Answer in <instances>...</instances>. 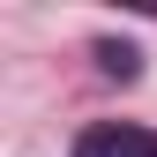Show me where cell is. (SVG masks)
Segmentation results:
<instances>
[{"label": "cell", "instance_id": "1", "mask_svg": "<svg viewBox=\"0 0 157 157\" xmlns=\"http://www.w3.org/2000/svg\"><path fill=\"white\" fill-rule=\"evenodd\" d=\"M75 157H157V135L135 120H97L75 135Z\"/></svg>", "mask_w": 157, "mask_h": 157}, {"label": "cell", "instance_id": "2", "mask_svg": "<svg viewBox=\"0 0 157 157\" xmlns=\"http://www.w3.org/2000/svg\"><path fill=\"white\" fill-rule=\"evenodd\" d=\"M97 60H105V75H120V82H135V75H142L135 45H97Z\"/></svg>", "mask_w": 157, "mask_h": 157}]
</instances>
